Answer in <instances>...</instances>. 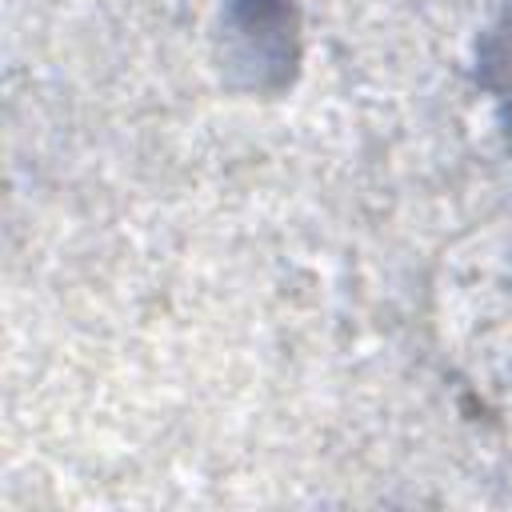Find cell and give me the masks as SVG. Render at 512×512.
Masks as SVG:
<instances>
[{"mask_svg":"<svg viewBox=\"0 0 512 512\" xmlns=\"http://www.w3.org/2000/svg\"><path fill=\"white\" fill-rule=\"evenodd\" d=\"M224 60L240 88L280 96L300 64V16L288 0H228Z\"/></svg>","mask_w":512,"mask_h":512,"instance_id":"obj_1","label":"cell"},{"mask_svg":"<svg viewBox=\"0 0 512 512\" xmlns=\"http://www.w3.org/2000/svg\"><path fill=\"white\" fill-rule=\"evenodd\" d=\"M476 80L500 116V124L512 132V8L492 20L476 40Z\"/></svg>","mask_w":512,"mask_h":512,"instance_id":"obj_2","label":"cell"}]
</instances>
